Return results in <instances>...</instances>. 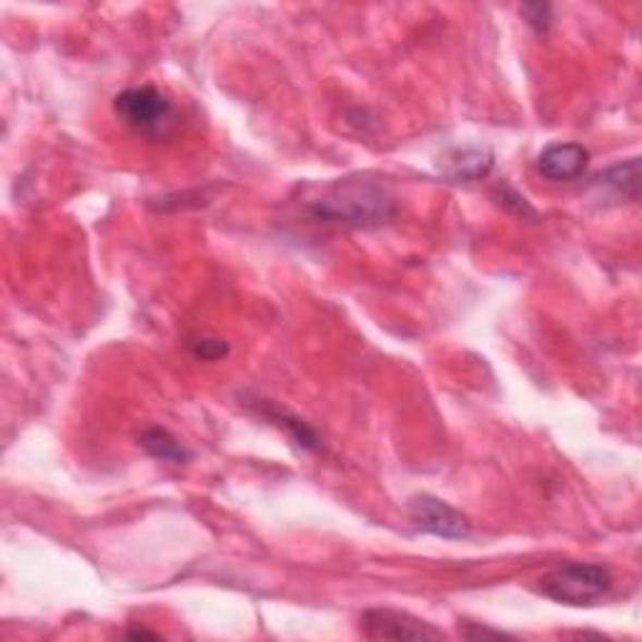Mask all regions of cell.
<instances>
[{
    "instance_id": "cell-9",
    "label": "cell",
    "mask_w": 642,
    "mask_h": 642,
    "mask_svg": "<svg viewBox=\"0 0 642 642\" xmlns=\"http://www.w3.org/2000/svg\"><path fill=\"white\" fill-rule=\"evenodd\" d=\"M138 445L146 455H152L154 460H161L169 464H186L194 460V452H191L186 445H181L171 432H166L161 427H148L141 432Z\"/></svg>"
},
{
    "instance_id": "cell-2",
    "label": "cell",
    "mask_w": 642,
    "mask_h": 642,
    "mask_svg": "<svg viewBox=\"0 0 642 642\" xmlns=\"http://www.w3.org/2000/svg\"><path fill=\"white\" fill-rule=\"evenodd\" d=\"M613 590V572L603 565L570 562L540 580L537 592L553 603L570 607H590Z\"/></svg>"
},
{
    "instance_id": "cell-8",
    "label": "cell",
    "mask_w": 642,
    "mask_h": 642,
    "mask_svg": "<svg viewBox=\"0 0 642 642\" xmlns=\"http://www.w3.org/2000/svg\"><path fill=\"white\" fill-rule=\"evenodd\" d=\"M492 169H495V154L485 146H472L449 154L445 177L455 183H474L487 179Z\"/></svg>"
},
{
    "instance_id": "cell-5",
    "label": "cell",
    "mask_w": 642,
    "mask_h": 642,
    "mask_svg": "<svg viewBox=\"0 0 642 642\" xmlns=\"http://www.w3.org/2000/svg\"><path fill=\"white\" fill-rule=\"evenodd\" d=\"M407 510H410L414 528L424 532V535H435L441 540H467L472 535V522L460 510H455L452 505H447L445 499L435 495L412 497Z\"/></svg>"
},
{
    "instance_id": "cell-11",
    "label": "cell",
    "mask_w": 642,
    "mask_h": 642,
    "mask_svg": "<svg viewBox=\"0 0 642 642\" xmlns=\"http://www.w3.org/2000/svg\"><path fill=\"white\" fill-rule=\"evenodd\" d=\"M189 347H191V354H194L196 360H204V362H219L229 354V344L223 339L198 337L194 341H189Z\"/></svg>"
},
{
    "instance_id": "cell-12",
    "label": "cell",
    "mask_w": 642,
    "mask_h": 642,
    "mask_svg": "<svg viewBox=\"0 0 642 642\" xmlns=\"http://www.w3.org/2000/svg\"><path fill=\"white\" fill-rule=\"evenodd\" d=\"M520 13H522V19L528 21V26L535 31V33H540V36H545V33L553 28V5H547V3H528V5H522L520 8Z\"/></svg>"
},
{
    "instance_id": "cell-10",
    "label": "cell",
    "mask_w": 642,
    "mask_h": 642,
    "mask_svg": "<svg viewBox=\"0 0 642 642\" xmlns=\"http://www.w3.org/2000/svg\"><path fill=\"white\" fill-rule=\"evenodd\" d=\"M264 416L269 422L277 424L279 429L287 432V437L294 441L299 449H304V452H319V449H322L319 435H316V432L308 427L304 420H299V416H291L287 412H281V410H277V407H266Z\"/></svg>"
},
{
    "instance_id": "cell-15",
    "label": "cell",
    "mask_w": 642,
    "mask_h": 642,
    "mask_svg": "<svg viewBox=\"0 0 642 642\" xmlns=\"http://www.w3.org/2000/svg\"><path fill=\"white\" fill-rule=\"evenodd\" d=\"M129 640H158V632H148V630H129L126 632Z\"/></svg>"
},
{
    "instance_id": "cell-3",
    "label": "cell",
    "mask_w": 642,
    "mask_h": 642,
    "mask_svg": "<svg viewBox=\"0 0 642 642\" xmlns=\"http://www.w3.org/2000/svg\"><path fill=\"white\" fill-rule=\"evenodd\" d=\"M113 111L129 129L148 138L166 136L173 123L171 98L154 86L121 90L113 98Z\"/></svg>"
},
{
    "instance_id": "cell-13",
    "label": "cell",
    "mask_w": 642,
    "mask_h": 642,
    "mask_svg": "<svg viewBox=\"0 0 642 642\" xmlns=\"http://www.w3.org/2000/svg\"><path fill=\"white\" fill-rule=\"evenodd\" d=\"M495 196H497V202L502 204L505 208H510L512 214L522 216V219H528V216H530V219H535V208L528 204V198H524L522 194H517L510 183H502V186H497Z\"/></svg>"
},
{
    "instance_id": "cell-7",
    "label": "cell",
    "mask_w": 642,
    "mask_h": 642,
    "mask_svg": "<svg viewBox=\"0 0 642 642\" xmlns=\"http://www.w3.org/2000/svg\"><path fill=\"white\" fill-rule=\"evenodd\" d=\"M592 191H597L599 198H610V202H638L640 196V161L628 158L610 166V169L599 171L592 179Z\"/></svg>"
},
{
    "instance_id": "cell-4",
    "label": "cell",
    "mask_w": 642,
    "mask_h": 642,
    "mask_svg": "<svg viewBox=\"0 0 642 642\" xmlns=\"http://www.w3.org/2000/svg\"><path fill=\"white\" fill-rule=\"evenodd\" d=\"M360 630L366 640H441L445 632L437 630L427 620H420L410 613L389 610V607H374L360 617Z\"/></svg>"
},
{
    "instance_id": "cell-14",
    "label": "cell",
    "mask_w": 642,
    "mask_h": 642,
    "mask_svg": "<svg viewBox=\"0 0 642 642\" xmlns=\"http://www.w3.org/2000/svg\"><path fill=\"white\" fill-rule=\"evenodd\" d=\"M460 632H462V638H467V640H485V638H492V640L507 638L510 640L512 638L510 632L485 628V625H480V622H464V625H460Z\"/></svg>"
},
{
    "instance_id": "cell-1",
    "label": "cell",
    "mask_w": 642,
    "mask_h": 642,
    "mask_svg": "<svg viewBox=\"0 0 642 642\" xmlns=\"http://www.w3.org/2000/svg\"><path fill=\"white\" fill-rule=\"evenodd\" d=\"M319 223L347 229H379L395 221L397 198L385 183L370 177L339 179L306 206Z\"/></svg>"
},
{
    "instance_id": "cell-6",
    "label": "cell",
    "mask_w": 642,
    "mask_h": 642,
    "mask_svg": "<svg viewBox=\"0 0 642 642\" xmlns=\"http://www.w3.org/2000/svg\"><path fill=\"white\" fill-rule=\"evenodd\" d=\"M590 166V152L580 144H549L537 156V171L542 179L567 183L580 179Z\"/></svg>"
}]
</instances>
